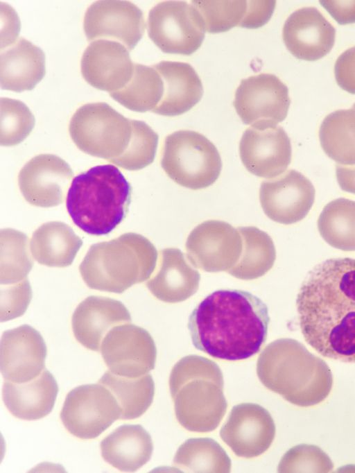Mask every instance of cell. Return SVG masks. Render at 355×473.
<instances>
[{"label":"cell","mask_w":355,"mask_h":473,"mask_svg":"<svg viewBox=\"0 0 355 473\" xmlns=\"http://www.w3.org/2000/svg\"><path fill=\"white\" fill-rule=\"evenodd\" d=\"M98 383L107 388L116 398L122 411L121 419L140 417L153 402L155 383L150 374L131 378L107 370Z\"/></svg>","instance_id":"cell-31"},{"label":"cell","mask_w":355,"mask_h":473,"mask_svg":"<svg viewBox=\"0 0 355 473\" xmlns=\"http://www.w3.org/2000/svg\"><path fill=\"white\" fill-rule=\"evenodd\" d=\"M47 349L40 333L28 325L5 331L0 341V369L5 380L23 383L45 369Z\"/></svg>","instance_id":"cell-19"},{"label":"cell","mask_w":355,"mask_h":473,"mask_svg":"<svg viewBox=\"0 0 355 473\" xmlns=\"http://www.w3.org/2000/svg\"><path fill=\"white\" fill-rule=\"evenodd\" d=\"M220 436L236 456L250 458L262 454L270 447L275 436V424L263 406L243 403L233 406Z\"/></svg>","instance_id":"cell-16"},{"label":"cell","mask_w":355,"mask_h":473,"mask_svg":"<svg viewBox=\"0 0 355 473\" xmlns=\"http://www.w3.org/2000/svg\"><path fill=\"white\" fill-rule=\"evenodd\" d=\"M0 144L12 146L23 141L34 128L35 120L23 102L9 98L0 99Z\"/></svg>","instance_id":"cell-38"},{"label":"cell","mask_w":355,"mask_h":473,"mask_svg":"<svg viewBox=\"0 0 355 473\" xmlns=\"http://www.w3.org/2000/svg\"><path fill=\"white\" fill-rule=\"evenodd\" d=\"M100 350L109 370L114 375L139 377L155 368L157 350L152 336L130 322L113 327L103 338Z\"/></svg>","instance_id":"cell-12"},{"label":"cell","mask_w":355,"mask_h":473,"mask_svg":"<svg viewBox=\"0 0 355 473\" xmlns=\"http://www.w3.org/2000/svg\"><path fill=\"white\" fill-rule=\"evenodd\" d=\"M248 7L241 27L257 28L266 24L272 15L275 1H248Z\"/></svg>","instance_id":"cell-42"},{"label":"cell","mask_w":355,"mask_h":473,"mask_svg":"<svg viewBox=\"0 0 355 473\" xmlns=\"http://www.w3.org/2000/svg\"><path fill=\"white\" fill-rule=\"evenodd\" d=\"M173 464L181 472L231 471V460L223 448L209 438H189L178 449Z\"/></svg>","instance_id":"cell-32"},{"label":"cell","mask_w":355,"mask_h":473,"mask_svg":"<svg viewBox=\"0 0 355 473\" xmlns=\"http://www.w3.org/2000/svg\"><path fill=\"white\" fill-rule=\"evenodd\" d=\"M315 188L311 181L295 170L261 182L259 200L265 214L285 225L297 223L313 205Z\"/></svg>","instance_id":"cell-15"},{"label":"cell","mask_w":355,"mask_h":473,"mask_svg":"<svg viewBox=\"0 0 355 473\" xmlns=\"http://www.w3.org/2000/svg\"><path fill=\"white\" fill-rule=\"evenodd\" d=\"M200 275L178 248L160 251L158 264L146 286L157 299L168 303L182 302L198 289Z\"/></svg>","instance_id":"cell-23"},{"label":"cell","mask_w":355,"mask_h":473,"mask_svg":"<svg viewBox=\"0 0 355 473\" xmlns=\"http://www.w3.org/2000/svg\"><path fill=\"white\" fill-rule=\"evenodd\" d=\"M307 343L323 356L355 363V259H327L302 284L296 300Z\"/></svg>","instance_id":"cell-1"},{"label":"cell","mask_w":355,"mask_h":473,"mask_svg":"<svg viewBox=\"0 0 355 473\" xmlns=\"http://www.w3.org/2000/svg\"><path fill=\"white\" fill-rule=\"evenodd\" d=\"M318 228L331 246L355 251V201L339 198L329 203L319 216Z\"/></svg>","instance_id":"cell-34"},{"label":"cell","mask_w":355,"mask_h":473,"mask_svg":"<svg viewBox=\"0 0 355 473\" xmlns=\"http://www.w3.org/2000/svg\"><path fill=\"white\" fill-rule=\"evenodd\" d=\"M153 67L162 78L164 92L159 103L152 112L163 116H178L200 101L203 93L202 84L190 64L162 61Z\"/></svg>","instance_id":"cell-25"},{"label":"cell","mask_w":355,"mask_h":473,"mask_svg":"<svg viewBox=\"0 0 355 473\" xmlns=\"http://www.w3.org/2000/svg\"><path fill=\"white\" fill-rule=\"evenodd\" d=\"M320 4L340 25L355 23V1H320Z\"/></svg>","instance_id":"cell-43"},{"label":"cell","mask_w":355,"mask_h":473,"mask_svg":"<svg viewBox=\"0 0 355 473\" xmlns=\"http://www.w3.org/2000/svg\"><path fill=\"white\" fill-rule=\"evenodd\" d=\"M1 289V322L23 315L31 302V287L26 278L22 282Z\"/></svg>","instance_id":"cell-40"},{"label":"cell","mask_w":355,"mask_h":473,"mask_svg":"<svg viewBox=\"0 0 355 473\" xmlns=\"http://www.w3.org/2000/svg\"><path fill=\"white\" fill-rule=\"evenodd\" d=\"M164 83L152 67L135 64L132 76L122 89L110 95L126 108L138 112L153 111L159 103Z\"/></svg>","instance_id":"cell-33"},{"label":"cell","mask_w":355,"mask_h":473,"mask_svg":"<svg viewBox=\"0 0 355 473\" xmlns=\"http://www.w3.org/2000/svg\"><path fill=\"white\" fill-rule=\"evenodd\" d=\"M243 250L237 263L227 272L242 280H253L268 272L276 258L274 243L266 232L254 226L237 228Z\"/></svg>","instance_id":"cell-30"},{"label":"cell","mask_w":355,"mask_h":473,"mask_svg":"<svg viewBox=\"0 0 355 473\" xmlns=\"http://www.w3.org/2000/svg\"><path fill=\"white\" fill-rule=\"evenodd\" d=\"M130 322V313L121 302L89 296L76 307L71 323L76 340L88 349L98 351L103 338L113 327Z\"/></svg>","instance_id":"cell-22"},{"label":"cell","mask_w":355,"mask_h":473,"mask_svg":"<svg viewBox=\"0 0 355 473\" xmlns=\"http://www.w3.org/2000/svg\"><path fill=\"white\" fill-rule=\"evenodd\" d=\"M158 257L154 245L137 233L93 244L79 270L92 289L121 293L147 280L156 268Z\"/></svg>","instance_id":"cell-6"},{"label":"cell","mask_w":355,"mask_h":473,"mask_svg":"<svg viewBox=\"0 0 355 473\" xmlns=\"http://www.w3.org/2000/svg\"><path fill=\"white\" fill-rule=\"evenodd\" d=\"M145 27L141 9L127 1H96L87 8L84 17V31L89 41H115L129 51L141 39Z\"/></svg>","instance_id":"cell-14"},{"label":"cell","mask_w":355,"mask_h":473,"mask_svg":"<svg viewBox=\"0 0 355 473\" xmlns=\"http://www.w3.org/2000/svg\"><path fill=\"white\" fill-rule=\"evenodd\" d=\"M70 136L83 152L108 161L121 156L131 139V119L105 103L79 108L69 123Z\"/></svg>","instance_id":"cell-8"},{"label":"cell","mask_w":355,"mask_h":473,"mask_svg":"<svg viewBox=\"0 0 355 473\" xmlns=\"http://www.w3.org/2000/svg\"><path fill=\"white\" fill-rule=\"evenodd\" d=\"M334 465L329 456L314 445L300 444L291 447L279 461V472H329Z\"/></svg>","instance_id":"cell-39"},{"label":"cell","mask_w":355,"mask_h":473,"mask_svg":"<svg viewBox=\"0 0 355 473\" xmlns=\"http://www.w3.org/2000/svg\"><path fill=\"white\" fill-rule=\"evenodd\" d=\"M161 166L178 184L198 190L216 181L222 160L216 147L203 135L178 130L165 139Z\"/></svg>","instance_id":"cell-7"},{"label":"cell","mask_w":355,"mask_h":473,"mask_svg":"<svg viewBox=\"0 0 355 473\" xmlns=\"http://www.w3.org/2000/svg\"><path fill=\"white\" fill-rule=\"evenodd\" d=\"M186 248L193 266L207 272L228 271L239 261L243 242L238 229L224 221L210 220L191 232Z\"/></svg>","instance_id":"cell-13"},{"label":"cell","mask_w":355,"mask_h":473,"mask_svg":"<svg viewBox=\"0 0 355 473\" xmlns=\"http://www.w3.org/2000/svg\"><path fill=\"white\" fill-rule=\"evenodd\" d=\"M121 409L103 384H89L72 389L67 395L60 418L65 428L82 439L98 437L121 418Z\"/></svg>","instance_id":"cell-10"},{"label":"cell","mask_w":355,"mask_h":473,"mask_svg":"<svg viewBox=\"0 0 355 473\" xmlns=\"http://www.w3.org/2000/svg\"><path fill=\"white\" fill-rule=\"evenodd\" d=\"M239 153L243 164L250 173L270 179L286 170L291 160L292 148L282 127L250 126L241 138Z\"/></svg>","instance_id":"cell-18"},{"label":"cell","mask_w":355,"mask_h":473,"mask_svg":"<svg viewBox=\"0 0 355 473\" xmlns=\"http://www.w3.org/2000/svg\"><path fill=\"white\" fill-rule=\"evenodd\" d=\"M336 175L342 190L355 194V164H337Z\"/></svg>","instance_id":"cell-44"},{"label":"cell","mask_w":355,"mask_h":473,"mask_svg":"<svg viewBox=\"0 0 355 473\" xmlns=\"http://www.w3.org/2000/svg\"><path fill=\"white\" fill-rule=\"evenodd\" d=\"M83 245L72 228L60 221L42 224L30 241L32 257L40 264L50 267L70 266Z\"/></svg>","instance_id":"cell-28"},{"label":"cell","mask_w":355,"mask_h":473,"mask_svg":"<svg viewBox=\"0 0 355 473\" xmlns=\"http://www.w3.org/2000/svg\"><path fill=\"white\" fill-rule=\"evenodd\" d=\"M326 155L340 165L355 164V108L330 113L319 130Z\"/></svg>","instance_id":"cell-29"},{"label":"cell","mask_w":355,"mask_h":473,"mask_svg":"<svg viewBox=\"0 0 355 473\" xmlns=\"http://www.w3.org/2000/svg\"><path fill=\"white\" fill-rule=\"evenodd\" d=\"M147 29L150 40L163 52L187 55L200 48L206 32L197 10L180 1L154 6L148 14Z\"/></svg>","instance_id":"cell-9"},{"label":"cell","mask_w":355,"mask_h":473,"mask_svg":"<svg viewBox=\"0 0 355 473\" xmlns=\"http://www.w3.org/2000/svg\"><path fill=\"white\" fill-rule=\"evenodd\" d=\"M191 5L199 12L205 31L218 33L241 26L248 10V1L197 0L193 1Z\"/></svg>","instance_id":"cell-37"},{"label":"cell","mask_w":355,"mask_h":473,"mask_svg":"<svg viewBox=\"0 0 355 473\" xmlns=\"http://www.w3.org/2000/svg\"><path fill=\"white\" fill-rule=\"evenodd\" d=\"M131 121L132 132L128 148L121 156L109 162L126 170L137 171L154 161L159 136L144 121Z\"/></svg>","instance_id":"cell-36"},{"label":"cell","mask_w":355,"mask_h":473,"mask_svg":"<svg viewBox=\"0 0 355 473\" xmlns=\"http://www.w3.org/2000/svg\"><path fill=\"white\" fill-rule=\"evenodd\" d=\"M334 75L340 88L355 94V46L346 50L338 58Z\"/></svg>","instance_id":"cell-41"},{"label":"cell","mask_w":355,"mask_h":473,"mask_svg":"<svg viewBox=\"0 0 355 473\" xmlns=\"http://www.w3.org/2000/svg\"><path fill=\"white\" fill-rule=\"evenodd\" d=\"M134 65L125 46L103 39L90 43L80 63L85 80L94 87L109 93L126 85L132 76Z\"/></svg>","instance_id":"cell-20"},{"label":"cell","mask_w":355,"mask_h":473,"mask_svg":"<svg viewBox=\"0 0 355 473\" xmlns=\"http://www.w3.org/2000/svg\"><path fill=\"white\" fill-rule=\"evenodd\" d=\"M270 317L266 304L251 293L220 289L205 298L189 317L194 347L211 357L239 361L257 354Z\"/></svg>","instance_id":"cell-2"},{"label":"cell","mask_w":355,"mask_h":473,"mask_svg":"<svg viewBox=\"0 0 355 473\" xmlns=\"http://www.w3.org/2000/svg\"><path fill=\"white\" fill-rule=\"evenodd\" d=\"M223 386L222 372L215 362L197 355L181 359L169 377L179 423L193 432L216 429L227 407Z\"/></svg>","instance_id":"cell-5"},{"label":"cell","mask_w":355,"mask_h":473,"mask_svg":"<svg viewBox=\"0 0 355 473\" xmlns=\"http://www.w3.org/2000/svg\"><path fill=\"white\" fill-rule=\"evenodd\" d=\"M335 36V28L313 7L293 12L282 30L287 49L295 58L307 61H315L327 55L334 46Z\"/></svg>","instance_id":"cell-21"},{"label":"cell","mask_w":355,"mask_h":473,"mask_svg":"<svg viewBox=\"0 0 355 473\" xmlns=\"http://www.w3.org/2000/svg\"><path fill=\"white\" fill-rule=\"evenodd\" d=\"M352 108H355V103L353 105Z\"/></svg>","instance_id":"cell-45"},{"label":"cell","mask_w":355,"mask_h":473,"mask_svg":"<svg viewBox=\"0 0 355 473\" xmlns=\"http://www.w3.org/2000/svg\"><path fill=\"white\" fill-rule=\"evenodd\" d=\"M257 373L267 388L302 407L324 400L333 384L327 364L292 338L268 345L258 359Z\"/></svg>","instance_id":"cell-3"},{"label":"cell","mask_w":355,"mask_h":473,"mask_svg":"<svg viewBox=\"0 0 355 473\" xmlns=\"http://www.w3.org/2000/svg\"><path fill=\"white\" fill-rule=\"evenodd\" d=\"M58 385L46 369L37 377L23 383L5 380L2 395L4 404L15 417L36 420L49 414L53 409Z\"/></svg>","instance_id":"cell-24"},{"label":"cell","mask_w":355,"mask_h":473,"mask_svg":"<svg viewBox=\"0 0 355 473\" xmlns=\"http://www.w3.org/2000/svg\"><path fill=\"white\" fill-rule=\"evenodd\" d=\"M101 455L109 464L123 472H135L150 461L153 444L140 424H123L101 442Z\"/></svg>","instance_id":"cell-27"},{"label":"cell","mask_w":355,"mask_h":473,"mask_svg":"<svg viewBox=\"0 0 355 473\" xmlns=\"http://www.w3.org/2000/svg\"><path fill=\"white\" fill-rule=\"evenodd\" d=\"M0 282L1 286L19 283L26 279L33 260L26 234L10 228L1 230Z\"/></svg>","instance_id":"cell-35"},{"label":"cell","mask_w":355,"mask_h":473,"mask_svg":"<svg viewBox=\"0 0 355 473\" xmlns=\"http://www.w3.org/2000/svg\"><path fill=\"white\" fill-rule=\"evenodd\" d=\"M73 179V171L67 162L55 155L42 154L23 166L18 184L28 203L46 208L62 203Z\"/></svg>","instance_id":"cell-17"},{"label":"cell","mask_w":355,"mask_h":473,"mask_svg":"<svg viewBox=\"0 0 355 473\" xmlns=\"http://www.w3.org/2000/svg\"><path fill=\"white\" fill-rule=\"evenodd\" d=\"M44 75V53L30 41L20 37L1 50V89L16 92L32 90Z\"/></svg>","instance_id":"cell-26"},{"label":"cell","mask_w":355,"mask_h":473,"mask_svg":"<svg viewBox=\"0 0 355 473\" xmlns=\"http://www.w3.org/2000/svg\"><path fill=\"white\" fill-rule=\"evenodd\" d=\"M132 187L113 164L98 165L73 178L66 196L73 223L90 235L112 232L125 218Z\"/></svg>","instance_id":"cell-4"},{"label":"cell","mask_w":355,"mask_h":473,"mask_svg":"<svg viewBox=\"0 0 355 473\" xmlns=\"http://www.w3.org/2000/svg\"><path fill=\"white\" fill-rule=\"evenodd\" d=\"M290 103L287 86L269 74L242 80L233 102L243 123L256 128L277 126L286 117Z\"/></svg>","instance_id":"cell-11"}]
</instances>
